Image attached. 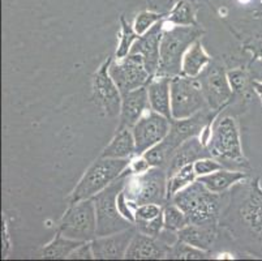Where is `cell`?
Returning a JSON list of instances; mask_svg holds the SVG:
<instances>
[{"instance_id":"obj_19","label":"cell","mask_w":262,"mask_h":261,"mask_svg":"<svg viewBox=\"0 0 262 261\" xmlns=\"http://www.w3.org/2000/svg\"><path fill=\"white\" fill-rule=\"evenodd\" d=\"M205 157H211V155L210 152L208 150V147L202 143L200 136L188 138L171 155L170 161H168L167 166H166L168 178L172 176L175 172H178L182 167L194 164L196 161Z\"/></svg>"},{"instance_id":"obj_13","label":"cell","mask_w":262,"mask_h":261,"mask_svg":"<svg viewBox=\"0 0 262 261\" xmlns=\"http://www.w3.org/2000/svg\"><path fill=\"white\" fill-rule=\"evenodd\" d=\"M170 127V119L153 110H147L132 127L136 141V155H142L150 148L161 143L167 136Z\"/></svg>"},{"instance_id":"obj_43","label":"cell","mask_w":262,"mask_h":261,"mask_svg":"<svg viewBox=\"0 0 262 261\" xmlns=\"http://www.w3.org/2000/svg\"><path fill=\"white\" fill-rule=\"evenodd\" d=\"M261 3H262V0H261ZM261 14H262V13H261Z\"/></svg>"},{"instance_id":"obj_15","label":"cell","mask_w":262,"mask_h":261,"mask_svg":"<svg viewBox=\"0 0 262 261\" xmlns=\"http://www.w3.org/2000/svg\"><path fill=\"white\" fill-rule=\"evenodd\" d=\"M136 233H137V229H136V226H132L127 230L119 231V233L97 236L92 240L94 258H98V260H120V258H124Z\"/></svg>"},{"instance_id":"obj_2","label":"cell","mask_w":262,"mask_h":261,"mask_svg":"<svg viewBox=\"0 0 262 261\" xmlns=\"http://www.w3.org/2000/svg\"><path fill=\"white\" fill-rule=\"evenodd\" d=\"M171 201L184 212L189 224L218 225L225 204V193L211 192L201 182L194 180L179 191Z\"/></svg>"},{"instance_id":"obj_41","label":"cell","mask_w":262,"mask_h":261,"mask_svg":"<svg viewBox=\"0 0 262 261\" xmlns=\"http://www.w3.org/2000/svg\"><path fill=\"white\" fill-rule=\"evenodd\" d=\"M247 50H249L252 52L253 61L259 62L262 64V41L253 42V45H248Z\"/></svg>"},{"instance_id":"obj_3","label":"cell","mask_w":262,"mask_h":261,"mask_svg":"<svg viewBox=\"0 0 262 261\" xmlns=\"http://www.w3.org/2000/svg\"><path fill=\"white\" fill-rule=\"evenodd\" d=\"M205 30L201 25H172L166 29L161 41V59L156 76L175 77L182 75V64L187 50L197 39H201Z\"/></svg>"},{"instance_id":"obj_31","label":"cell","mask_w":262,"mask_h":261,"mask_svg":"<svg viewBox=\"0 0 262 261\" xmlns=\"http://www.w3.org/2000/svg\"><path fill=\"white\" fill-rule=\"evenodd\" d=\"M166 17L164 13H159V12L151 11V9H145L140 13L136 14L135 21H133V28H135L136 33L139 35L145 34L149 29L153 28L157 23Z\"/></svg>"},{"instance_id":"obj_4","label":"cell","mask_w":262,"mask_h":261,"mask_svg":"<svg viewBox=\"0 0 262 261\" xmlns=\"http://www.w3.org/2000/svg\"><path fill=\"white\" fill-rule=\"evenodd\" d=\"M132 159H118V158L99 157L95 159L78 183L70 193L67 201L68 205L75 204L81 200L94 197L97 193L103 191L110 184L123 175V172L129 167Z\"/></svg>"},{"instance_id":"obj_17","label":"cell","mask_w":262,"mask_h":261,"mask_svg":"<svg viewBox=\"0 0 262 261\" xmlns=\"http://www.w3.org/2000/svg\"><path fill=\"white\" fill-rule=\"evenodd\" d=\"M171 246L161 236H150L137 233L133 236L125 257L128 260H162L167 258Z\"/></svg>"},{"instance_id":"obj_30","label":"cell","mask_w":262,"mask_h":261,"mask_svg":"<svg viewBox=\"0 0 262 261\" xmlns=\"http://www.w3.org/2000/svg\"><path fill=\"white\" fill-rule=\"evenodd\" d=\"M163 224L166 230L178 233L182 229H184L189 224V221H188L184 212L178 205L173 204L172 201H170L163 207Z\"/></svg>"},{"instance_id":"obj_23","label":"cell","mask_w":262,"mask_h":261,"mask_svg":"<svg viewBox=\"0 0 262 261\" xmlns=\"http://www.w3.org/2000/svg\"><path fill=\"white\" fill-rule=\"evenodd\" d=\"M101 157L132 159L136 157V141L132 129L124 128L116 131L115 136L102 152Z\"/></svg>"},{"instance_id":"obj_21","label":"cell","mask_w":262,"mask_h":261,"mask_svg":"<svg viewBox=\"0 0 262 261\" xmlns=\"http://www.w3.org/2000/svg\"><path fill=\"white\" fill-rule=\"evenodd\" d=\"M218 235V225H196L188 224L184 229L178 231L179 240L190 244L200 250L208 251L213 248Z\"/></svg>"},{"instance_id":"obj_38","label":"cell","mask_w":262,"mask_h":261,"mask_svg":"<svg viewBox=\"0 0 262 261\" xmlns=\"http://www.w3.org/2000/svg\"><path fill=\"white\" fill-rule=\"evenodd\" d=\"M94 258L92 240L81 243L70 256V260H92Z\"/></svg>"},{"instance_id":"obj_9","label":"cell","mask_w":262,"mask_h":261,"mask_svg":"<svg viewBox=\"0 0 262 261\" xmlns=\"http://www.w3.org/2000/svg\"><path fill=\"white\" fill-rule=\"evenodd\" d=\"M209 109L197 77L179 75L171 78V111L173 119H185Z\"/></svg>"},{"instance_id":"obj_32","label":"cell","mask_w":262,"mask_h":261,"mask_svg":"<svg viewBox=\"0 0 262 261\" xmlns=\"http://www.w3.org/2000/svg\"><path fill=\"white\" fill-rule=\"evenodd\" d=\"M228 83L232 88L233 93L244 94L248 88V75L247 72L242 68H233L227 71Z\"/></svg>"},{"instance_id":"obj_7","label":"cell","mask_w":262,"mask_h":261,"mask_svg":"<svg viewBox=\"0 0 262 261\" xmlns=\"http://www.w3.org/2000/svg\"><path fill=\"white\" fill-rule=\"evenodd\" d=\"M168 175L164 167L151 166L144 174H129L123 191L133 204L166 205Z\"/></svg>"},{"instance_id":"obj_10","label":"cell","mask_w":262,"mask_h":261,"mask_svg":"<svg viewBox=\"0 0 262 261\" xmlns=\"http://www.w3.org/2000/svg\"><path fill=\"white\" fill-rule=\"evenodd\" d=\"M209 109L222 111L232 99L233 90L228 83L227 71L222 62L213 59L199 76Z\"/></svg>"},{"instance_id":"obj_35","label":"cell","mask_w":262,"mask_h":261,"mask_svg":"<svg viewBox=\"0 0 262 261\" xmlns=\"http://www.w3.org/2000/svg\"><path fill=\"white\" fill-rule=\"evenodd\" d=\"M162 213H163V205L144 204L136 208L135 217L136 221H150V219L157 218Z\"/></svg>"},{"instance_id":"obj_29","label":"cell","mask_w":262,"mask_h":261,"mask_svg":"<svg viewBox=\"0 0 262 261\" xmlns=\"http://www.w3.org/2000/svg\"><path fill=\"white\" fill-rule=\"evenodd\" d=\"M210 256V252L193 247L183 240H178L172 244L168 251L167 258L171 260H205Z\"/></svg>"},{"instance_id":"obj_37","label":"cell","mask_w":262,"mask_h":261,"mask_svg":"<svg viewBox=\"0 0 262 261\" xmlns=\"http://www.w3.org/2000/svg\"><path fill=\"white\" fill-rule=\"evenodd\" d=\"M12 251V239L9 235L7 217L2 214V258H7Z\"/></svg>"},{"instance_id":"obj_28","label":"cell","mask_w":262,"mask_h":261,"mask_svg":"<svg viewBox=\"0 0 262 261\" xmlns=\"http://www.w3.org/2000/svg\"><path fill=\"white\" fill-rule=\"evenodd\" d=\"M194 180H197V174L194 172L193 164L182 167V169L179 170L178 172H175L172 176H170L167 183L168 203H170L171 198H172L179 191H182L183 188L189 186V184L193 183Z\"/></svg>"},{"instance_id":"obj_24","label":"cell","mask_w":262,"mask_h":261,"mask_svg":"<svg viewBox=\"0 0 262 261\" xmlns=\"http://www.w3.org/2000/svg\"><path fill=\"white\" fill-rule=\"evenodd\" d=\"M213 61L210 55L202 46L201 39H197L187 50L182 64V75L188 77H199L208 64Z\"/></svg>"},{"instance_id":"obj_42","label":"cell","mask_w":262,"mask_h":261,"mask_svg":"<svg viewBox=\"0 0 262 261\" xmlns=\"http://www.w3.org/2000/svg\"><path fill=\"white\" fill-rule=\"evenodd\" d=\"M251 85H252V88H253L254 93L257 94V97H258L259 101H261V105H262V81L252 80Z\"/></svg>"},{"instance_id":"obj_11","label":"cell","mask_w":262,"mask_h":261,"mask_svg":"<svg viewBox=\"0 0 262 261\" xmlns=\"http://www.w3.org/2000/svg\"><path fill=\"white\" fill-rule=\"evenodd\" d=\"M111 62L113 56H108L93 75L92 99L95 106L99 107L107 116L115 118L120 114L121 92L110 75L108 68Z\"/></svg>"},{"instance_id":"obj_26","label":"cell","mask_w":262,"mask_h":261,"mask_svg":"<svg viewBox=\"0 0 262 261\" xmlns=\"http://www.w3.org/2000/svg\"><path fill=\"white\" fill-rule=\"evenodd\" d=\"M197 7L193 0H178L171 11L166 14V23L171 25L192 26L197 23Z\"/></svg>"},{"instance_id":"obj_14","label":"cell","mask_w":262,"mask_h":261,"mask_svg":"<svg viewBox=\"0 0 262 261\" xmlns=\"http://www.w3.org/2000/svg\"><path fill=\"white\" fill-rule=\"evenodd\" d=\"M166 21L161 20L151 29H149L145 34L139 35V38L133 43L129 54H139L144 59L145 67L150 75L156 76L161 59V41L164 32Z\"/></svg>"},{"instance_id":"obj_1","label":"cell","mask_w":262,"mask_h":261,"mask_svg":"<svg viewBox=\"0 0 262 261\" xmlns=\"http://www.w3.org/2000/svg\"><path fill=\"white\" fill-rule=\"evenodd\" d=\"M221 112L222 111H218V110L205 109L199 114L189 116V118L173 119V121H171V127L167 136L161 143L154 145L153 148H150L142 155L146 158L151 166L166 169L171 155L175 153V150L188 138L201 135L205 127L215 121L216 116Z\"/></svg>"},{"instance_id":"obj_27","label":"cell","mask_w":262,"mask_h":261,"mask_svg":"<svg viewBox=\"0 0 262 261\" xmlns=\"http://www.w3.org/2000/svg\"><path fill=\"white\" fill-rule=\"evenodd\" d=\"M120 33H119V45L116 47L115 59H123L127 55H129L132 50L133 43L139 38V34L136 33L133 24L129 23V20L123 16H120Z\"/></svg>"},{"instance_id":"obj_33","label":"cell","mask_w":262,"mask_h":261,"mask_svg":"<svg viewBox=\"0 0 262 261\" xmlns=\"http://www.w3.org/2000/svg\"><path fill=\"white\" fill-rule=\"evenodd\" d=\"M135 226L139 233L150 236H158L162 233V230L164 229L163 213L159 214L157 218L150 219V221H136Z\"/></svg>"},{"instance_id":"obj_8","label":"cell","mask_w":262,"mask_h":261,"mask_svg":"<svg viewBox=\"0 0 262 261\" xmlns=\"http://www.w3.org/2000/svg\"><path fill=\"white\" fill-rule=\"evenodd\" d=\"M56 231L66 238L80 242H90L97 238V213L93 198L68 205Z\"/></svg>"},{"instance_id":"obj_16","label":"cell","mask_w":262,"mask_h":261,"mask_svg":"<svg viewBox=\"0 0 262 261\" xmlns=\"http://www.w3.org/2000/svg\"><path fill=\"white\" fill-rule=\"evenodd\" d=\"M150 110L147 86H141L139 89L121 94V106L119 114V124L116 131L130 128L140 121L142 115Z\"/></svg>"},{"instance_id":"obj_18","label":"cell","mask_w":262,"mask_h":261,"mask_svg":"<svg viewBox=\"0 0 262 261\" xmlns=\"http://www.w3.org/2000/svg\"><path fill=\"white\" fill-rule=\"evenodd\" d=\"M258 179L252 182L239 208L243 224L254 234H262V190Z\"/></svg>"},{"instance_id":"obj_22","label":"cell","mask_w":262,"mask_h":261,"mask_svg":"<svg viewBox=\"0 0 262 261\" xmlns=\"http://www.w3.org/2000/svg\"><path fill=\"white\" fill-rule=\"evenodd\" d=\"M247 178V172H244L243 170L222 169L215 172H211L209 175L199 176L197 180L201 182L211 192L226 193L231 187L236 186L237 183H242Z\"/></svg>"},{"instance_id":"obj_6","label":"cell","mask_w":262,"mask_h":261,"mask_svg":"<svg viewBox=\"0 0 262 261\" xmlns=\"http://www.w3.org/2000/svg\"><path fill=\"white\" fill-rule=\"evenodd\" d=\"M129 174L130 170L128 167L120 178L92 197L97 213V236L110 235L135 226V224L124 218L118 209V195L125 186Z\"/></svg>"},{"instance_id":"obj_12","label":"cell","mask_w":262,"mask_h":261,"mask_svg":"<svg viewBox=\"0 0 262 261\" xmlns=\"http://www.w3.org/2000/svg\"><path fill=\"white\" fill-rule=\"evenodd\" d=\"M108 71L121 94L146 86L153 78L145 67L144 59L139 54H129L116 61L113 59Z\"/></svg>"},{"instance_id":"obj_39","label":"cell","mask_w":262,"mask_h":261,"mask_svg":"<svg viewBox=\"0 0 262 261\" xmlns=\"http://www.w3.org/2000/svg\"><path fill=\"white\" fill-rule=\"evenodd\" d=\"M151 11L167 14L178 0H145Z\"/></svg>"},{"instance_id":"obj_20","label":"cell","mask_w":262,"mask_h":261,"mask_svg":"<svg viewBox=\"0 0 262 261\" xmlns=\"http://www.w3.org/2000/svg\"><path fill=\"white\" fill-rule=\"evenodd\" d=\"M146 86L150 110L173 121L171 111V77L154 76Z\"/></svg>"},{"instance_id":"obj_25","label":"cell","mask_w":262,"mask_h":261,"mask_svg":"<svg viewBox=\"0 0 262 261\" xmlns=\"http://www.w3.org/2000/svg\"><path fill=\"white\" fill-rule=\"evenodd\" d=\"M84 242L75 240V239L66 238L61 233L56 231L54 239L42 247L39 251L40 258H50V260H63L70 258L71 253L76 250Z\"/></svg>"},{"instance_id":"obj_34","label":"cell","mask_w":262,"mask_h":261,"mask_svg":"<svg viewBox=\"0 0 262 261\" xmlns=\"http://www.w3.org/2000/svg\"><path fill=\"white\" fill-rule=\"evenodd\" d=\"M193 167H194V172H196L197 178H199V176L209 175L211 172L225 169V165L214 157H205L194 162Z\"/></svg>"},{"instance_id":"obj_5","label":"cell","mask_w":262,"mask_h":261,"mask_svg":"<svg viewBox=\"0 0 262 261\" xmlns=\"http://www.w3.org/2000/svg\"><path fill=\"white\" fill-rule=\"evenodd\" d=\"M211 157L222 162L225 167H248V161L243 154L239 127L232 116H216L211 127V135L208 143Z\"/></svg>"},{"instance_id":"obj_40","label":"cell","mask_w":262,"mask_h":261,"mask_svg":"<svg viewBox=\"0 0 262 261\" xmlns=\"http://www.w3.org/2000/svg\"><path fill=\"white\" fill-rule=\"evenodd\" d=\"M150 167H151V165L149 164V161L144 155H136V157H133L129 165L130 174H144Z\"/></svg>"},{"instance_id":"obj_36","label":"cell","mask_w":262,"mask_h":261,"mask_svg":"<svg viewBox=\"0 0 262 261\" xmlns=\"http://www.w3.org/2000/svg\"><path fill=\"white\" fill-rule=\"evenodd\" d=\"M136 208H137V205L133 204L132 201L128 200L125 193H124V191L121 190L120 193L118 195V209L124 218L128 219V221L132 222V224H135L136 221V217H135Z\"/></svg>"}]
</instances>
